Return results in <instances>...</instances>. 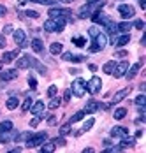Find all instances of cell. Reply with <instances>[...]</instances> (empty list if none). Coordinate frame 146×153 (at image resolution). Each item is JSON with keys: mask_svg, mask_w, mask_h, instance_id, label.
I'll use <instances>...</instances> for the list:
<instances>
[{"mask_svg": "<svg viewBox=\"0 0 146 153\" xmlns=\"http://www.w3.org/2000/svg\"><path fill=\"white\" fill-rule=\"evenodd\" d=\"M65 27V18H49L44 23V30L46 32H62Z\"/></svg>", "mask_w": 146, "mask_h": 153, "instance_id": "obj_1", "label": "cell"}, {"mask_svg": "<svg viewBox=\"0 0 146 153\" xmlns=\"http://www.w3.org/2000/svg\"><path fill=\"white\" fill-rule=\"evenodd\" d=\"M46 139H48V134H46V132L32 134V136L27 139V148H37V146H41L42 143H46Z\"/></svg>", "mask_w": 146, "mask_h": 153, "instance_id": "obj_2", "label": "cell"}, {"mask_svg": "<svg viewBox=\"0 0 146 153\" xmlns=\"http://www.w3.org/2000/svg\"><path fill=\"white\" fill-rule=\"evenodd\" d=\"M71 92H72L76 97H83V95H85V92H86V83H85L83 79H76V81L72 83Z\"/></svg>", "mask_w": 146, "mask_h": 153, "instance_id": "obj_3", "label": "cell"}, {"mask_svg": "<svg viewBox=\"0 0 146 153\" xmlns=\"http://www.w3.org/2000/svg\"><path fill=\"white\" fill-rule=\"evenodd\" d=\"M101 86H102V81H101V77H97V76H93L90 81L86 83V90L90 93H99L101 92Z\"/></svg>", "mask_w": 146, "mask_h": 153, "instance_id": "obj_4", "label": "cell"}, {"mask_svg": "<svg viewBox=\"0 0 146 153\" xmlns=\"http://www.w3.org/2000/svg\"><path fill=\"white\" fill-rule=\"evenodd\" d=\"M143 63H145V58H141L137 63H134L130 69H127V72H125V76H123V77H127L129 81H132L134 77L139 74V69H141V65H143Z\"/></svg>", "mask_w": 146, "mask_h": 153, "instance_id": "obj_5", "label": "cell"}, {"mask_svg": "<svg viewBox=\"0 0 146 153\" xmlns=\"http://www.w3.org/2000/svg\"><path fill=\"white\" fill-rule=\"evenodd\" d=\"M109 104H101V102H97V100H90L86 102V106H85V113H95V111H99V109H107Z\"/></svg>", "mask_w": 146, "mask_h": 153, "instance_id": "obj_6", "label": "cell"}, {"mask_svg": "<svg viewBox=\"0 0 146 153\" xmlns=\"http://www.w3.org/2000/svg\"><path fill=\"white\" fill-rule=\"evenodd\" d=\"M118 13L123 16L125 19H129V18H132V16L136 14V9L132 5H129V4H120L118 5Z\"/></svg>", "mask_w": 146, "mask_h": 153, "instance_id": "obj_7", "label": "cell"}, {"mask_svg": "<svg viewBox=\"0 0 146 153\" xmlns=\"http://www.w3.org/2000/svg\"><path fill=\"white\" fill-rule=\"evenodd\" d=\"M90 18L93 19V23H99V25H104V27H106V25L111 21V18H109L107 14H104V13H101V11L93 13V14L90 16Z\"/></svg>", "mask_w": 146, "mask_h": 153, "instance_id": "obj_8", "label": "cell"}, {"mask_svg": "<svg viewBox=\"0 0 146 153\" xmlns=\"http://www.w3.org/2000/svg\"><path fill=\"white\" fill-rule=\"evenodd\" d=\"M127 69H129V63L127 62H120L118 65H115V69H113V76L120 79V77L125 76V72H127Z\"/></svg>", "mask_w": 146, "mask_h": 153, "instance_id": "obj_9", "label": "cell"}, {"mask_svg": "<svg viewBox=\"0 0 146 153\" xmlns=\"http://www.w3.org/2000/svg\"><path fill=\"white\" fill-rule=\"evenodd\" d=\"M48 16H51V18H69V16H72V11L71 9H49V13Z\"/></svg>", "mask_w": 146, "mask_h": 153, "instance_id": "obj_10", "label": "cell"}, {"mask_svg": "<svg viewBox=\"0 0 146 153\" xmlns=\"http://www.w3.org/2000/svg\"><path fill=\"white\" fill-rule=\"evenodd\" d=\"M106 44H107V37L104 35L102 32H101V33H99L97 37H93V46L97 48L99 51H102L104 48H106Z\"/></svg>", "mask_w": 146, "mask_h": 153, "instance_id": "obj_11", "label": "cell"}, {"mask_svg": "<svg viewBox=\"0 0 146 153\" xmlns=\"http://www.w3.org/2000/svg\"><path fill=\"white\" fill-rule=\"evenodd\" d=\"M18 77V71L16 69H9V71H0V79L2 81H11Z\"/></svg>", "mask_w": 146, "mask_h": 153, "instance_id": "obj_12", "label": "cell"}, {"mask_svg": "<svg viewBox=\"0 0 146 153\" xmlns=\"http://www.w3.org/2000/svg\"><path fill=\"white\" fill-rule=\"evenodd\" d=\"M30 60H32L30 55H23L21 58H18V62H16V69H28L30 67Z\"/></svg>", "mask_w": 146, "mask_h": 153, "instance_id": "obj_13", "label": "cell"}, {"mask_svg": "<svg viewBox=\"0 0 146 153\" xmlns=\"http://www.w3.org/2000/svg\"><path fill=\"white\" fill-rule=\"evenodd\" d=\"M109 134H111L113 137H125V136H127V128H125V127H113Z\"/></svg>", "mask_w": 146, "mask_h": 153, "instance_id": "obj_14", "label": "cell"}, {"mask_svg": "<svg viewBox=\"0 0 146 153\" xmlns=\"http://www.w3.org/2000/svg\"><path fill=\"white\" fill-rule=\"evenodd\" d=\"M16 56H18V49L16 51H7V53L2 55V63H11Z\"/></svg>", "mask_w": 146, "mask_h": 153, "instance_id": "obj_15", "label": "cell"}, {"mask_svg": "<svg viewBox=\"0 0 146 153\" xmlns=\"http://www.w3.org/2000/svg\"><path fill=\"white\" fill-rule=\"evenodd\" d=\"M30 111H32V114H41V113H44V102L42 100H37L35 104H32Z\"/></svg>", "mask_w": 146, "mask_h": 153, "instance_id": "obj_16", "label": "cell"}, {"mask_svg": "<svg viewBox=\"0 0 146 153\" xmlns=\"http://www.w3.org/2000/svg\"><path fill=\"white\" fill-rule=\"evenodd\" d=\"M130 90L132 88H123V90H120V92L115 95V99H113V104H116V102H120V100H123V99L130 93Z\"/></svg>", "mask_w": 146, "mask_h": 153, "instance_id": "obj_17", "label": "cell"}, {"mask_svg": "<svg viewBox=\"0 0 146 153\" xmlns=\"http://www.w3.org/2000/svg\"><path fill=\"white\" fill-rule=\"evenodd\" d=\"M13 35H14V42L18 44V46H21L23 42H25V32L23 30H16V32H13Z\"/></svg>", "mask_w": 146, "mask_h": 153, "instance_id": "obj_18", "label": "cell"}, {"mask_svg": "<svg viewBox=\"0 0 146 153\" xmlns=\"http://www.w3.org/2000/svg\"><path fill=\"white\" fill-rule=\"evenodd\" d=\"M30 46H32V49L35 51V53H42L44 51V44L41 39H34L32 42H30Z\"/></svg>", "mask_w": 146, "mask_h": 153, "instance_id": "obj_19", "label": "cell"}, {"mask_svg": "<svg viewBox=\"0 0 146 153\" xmlns=\"http://www.w3.org/2000/svg\"><path fill=\"white\" fill-rule=\"evenodd\" d=\"M30 65H34V67H35V69H37V71L42 74V76H46V72H48V71H46V67H44L42 63L37 60V58H34V56H32V60H30Z\"/></svg>", "mask_w": 146, "mask_h": 153, "instance_id": "obj_20", "label": "cell"}, {"mask_svg": "<svg viewBox=\"0 0 146 153\" xmlns=\"http://www.w3.org/2000/svg\"><path fill=\"white\" fill-rule=\"evenodd\" d=\"M129 41H130V35L129 33H123V35H120L116 41H115V44L116 46H125V44H129Z\"/></svg>", "mask_w": 146, "mask_h": 153, "instance_id": "obj_21", "label": "cell"}, {"mask_svg": "<svg viewBox=\"0 0 146 153\" xmlns=\"http://www.w3.org/2000/svg\"><path fill=\"white\" fill-rule=\"evenodd\" d=\"M11 130H13V122L5 120V122L0 123V134H4V132H11Z\"/></svg>", "mask_w": 146, "mask_h": 153, "instance_id": "obj_22", "label": "cell"}, {"mask_svg": "<svg viewBox=\"0 0 146 153\" xmlns=\"http://www.w3.org/2000/svg\"><path fill=\"white\" fill-rule=\"evenodd\" d=\"M134 144H136V137H127L125 136V137H121V144L120 146L121 148H129V146H134Z\"/></svg>", "mask_w": 146, "mask_h": 153, "instance_id": "obj_23", "label": "cell"}, {"mask_svg": "<svg viewBox=\"0 0 146 153\" xmlns=\"http://www.w3.org/2000/svg\"><path fill=\"white\" fill-rule=\"evenodd\" d=\"M113 116H115V120H123V118L127 116V109H125V107H118Z\"/></svg>", "mask_w": 146, "mask_h": 153, "instance_id": "obj_24", "label": "cell"}, {"mask_svg": "<svg viewBox=\"0 0 146 153\" xmlns=\"http://www.w3.org/2000/svg\"><path fill=\"white\" fill-rule=\"evenodd\" d=\"M55 148H57V146H55V144H53V143H46V144H41V152L42 153H51V152H55Z\"/></svg>", "mask_w": 146, "mask_h": 153, "instance_id": "obj_25", "label": "cell"}, {"mask_svg": "<svg viewBox=\"0 0 146 153\" xmlns=\"http://www.w3.org/2000/svg\"><path fill=\"white\" fill-rule=\"evenodd\" d=\"M116 27H118V30L120 32H127L132 30V23H129V21H123V23H116Z\"/></svg>", "mask_w": 146, "mask_h": 153, "instance_id": "obj_26", "label": "cell"}, {"mask_svg": "<svg viewBox=\"0 0 146 153\" xmlns=\"http://www.w3.org/2000/svg\"><path fill=\"white\" fill-rule=\"evenodd\" d=\"M18 104H19V100H18L16 97H9V99H7V102H5L7 109H16V107H18Z\"/></svg>", "mask_w": 146, "mask_h": 153, "instance_id": "obj_27", "label": "cell"}, {"mask_svg": "<svg viewBox=\"0 0 146 153\" xmlns=\"http://www.w3.org/2000/svg\"><path fill=\"white\" fill-rule=\"evenodd\" d=\"M49 53H51V55H58V53H62V44H60V42H53V44L49 46Z\"/></svg>", "mask_w": 146, "mask_h": 153, "instance_id": "obj_28", "label": "cell"}, {"mask_svg": "<svg viewBox=\"0 0 146 153\" xmlns=\"http://www.w3.org/2000/svg\"><path fill=\"white\" fill-rule=\"evenodd\" d=\"M93 123H95V120H93V118H90V120H86V122H85V125H83V128H81V130L77 132V136H79L81 132H88V130H90V128L93 127Z\"/></svg>", "mask_w": 146, "mask_h": 153, "instance_id": "obj_29", "label": "cell"}, {"mask_svg": "<svg viewBox=\"0 0 146 153\" xmlns=\"http://www.w3.org/2000/svg\"><path fill=\"white\" fill-rule=\"evenodd\" d=\"M25 2H34V4H41V5H55L57 0H25Z\"/></svg>", "mask_w": 146, "mask_h": 153, "instance_id": "obj_30", "label": "cell"}, {"mask_svg": "<svg viewBox=\"0 0 146 153\" xmlns=\"http://www.w3.org/2000/svg\"><path fill=\"white\" fill-rule=\"evenodd\" d=\"M115 65H116V63H115L113 60L107 62V63H104V72H106V74H113V69H115Z\"/></svg>", "mask_w": 146, "mask_h": 153, "instance_id": "obj_31", "label": "cell"}, {"mask_svg": "<svg viewBox=\"0 0 146 153\" xmlns=\"http://www.w3.org/2000/svg\"><path fill=\"white\" fill-rule=\"evenodd\" d=\"M85 114H86L85 111H77V113L74 114L72 118L69 120V123H76V122H79V120H83V116H85Z\"/></svg>", "mask_w": 146, "mask_h": 153, "instance_id": "obj_32", "label": "cell"}, {"mask_svg": "<svg viewBox=\"0 0 146 153\" xmlns=\"http://www.w3.org/2000/svg\"><path fill=\"white\" fill-rule=\"evenodd\" d=\"M32 104H34L32 97H27V99H25V102H23V106H21V111H25V113H27L30 107H32Z\"/></svg>", "mask_w": 146, "mask_h": 153, "instance_id": "obj_33", "label": "cell"}, {"mask_svg": "<svg viewBox=\"0 0 146 153\" xmlns=\"http://www.w3.org/2000/svg\"><path fill=\"white\" fill-rule=\"evenodd\" d=\"M51 143H53L55 146H65V144H67V141H65V137H63V136H60V137H55L53 141H51Z\"/></svg>", "mask_w": 146, "mask_h": 153, "instance_id": "obj_34", "label": "cell"}, {"mask_svg": "<svg viewBox=\"0 0 146 153\" xmlns=\"http://www.w3.org/2000/svg\"><path fill=\"white\" fill-rule=\"evenodd\" d=\"M60 104H62V100L57 99V97H53V99H51V102L48 104V107H49V109H57V107H60Z\"/></svg>", "mask_w": 146, "mask_h": 153, "instance_id": "obj_35", "label": "cell"}, {"mask_svg": "<svg viewBox=\"0 0 146 153\" xmlns=\"http://www.w3.org/2000/svg\"><path fill=\"white\" fill-rule=\"evenodd\" d=\"M72 42H74L77 48H83L85 44H86V41H85L83 37H72Z\"/></svg>", "mask_w": 146, "mask_h": 153, "instance_id": "obj_36", "label": "cell"}, {"mask_svg": "<svg viewBox=\"0 0 146 153\" xmlns=\"http://www.w3.org/2000/svg\"><path fill=\"white\" fill-rule=\"evenodd\" d=\"M134 102H136L137 106H145V104H146V97L141 93V95H137V97H136V100H134Z\"/></svg>", "mask_w": 146, "mask_h": 153, "instance_id": "obj_37", "label": "cell"}, {"mask_svg": "<svg viewBox=\"0 0 146 153\" xmlns=\"http://www.w3.org/2000/svg\"><path fill=\"white\" fill-rule=\"evenodd\" d=\"M88 33H90V37L93 39V37H97V35L101 33V30H99L97 27H90V28H88Z\"/></svg>", "mask_w": 146, "mask_h": 153, "instance_id": "obj_38", "label": "cell"}, {"mask_svg": "<svg viewBox=\"0 0 146 153\" xmlns=\"http://www.w3.org/2000/svg\"><path fill=\"white\" fill-rule=\"evenodd\" d=\"M57 92H58V88H57L55 85H51V86L48 88V97H55V95H57Z\"/></svg>", "mask_w": 146, "mask_h": 153, "instance_id": "obj_39", "label": "cell"}, {"mask_svg": "<svg viewBox=\"0 0 146 153\" xmlns=\"http://www.w3.org/2000/svg\"><path fill=\"white\" fill-rule=\"evenodd\" d=\"M71 132V123H67V125H63L62 128H60V136H65V134H69Z\"/></svg>", "mask_w": 146, "mask_h": 153, "instance_id": "obj_40", "label": "cell"}, {"mask_svg": "<svg viewBox=\"0 0 146 153\" xmlns=\"http://www.w3.org/2000/svg\"><path fill=\"white\" fill-rule=\"evenodd\" d=\"M28 85H30L32 90H35V88H37V79H35L34 76H28Z\"/></svg>", "mask_w": 146, "mask_h": 153, "instance_id": "obj_41", "label": "cell"}, {"mask_svg": "<svg viewBox=\"0 0 146 153\" xmlns=\"http://www.w3.org/2000/svg\"><path fill=\"white\" fill-rule=\"evenodd\" d=\"M23 16H28V18H32V19H37V18H39V13H37V11H27V13H25V14Z\"/></svg>", "mask_w": 146, "mask_h": 153, "instance_id": "obj_42", "label": "cell"}, {"mask_svg": "<svg viewBox=\"0 0 146 153\" xmlns=\"http://www.w3.org/2000/svg\"><path fill=\"white\" fill-rule=\"evenodd\" d=\"M30 136H32L30 132H25V134H19V136L16 137V143H19V141H27V139H28Z\"/></svg>", "mask_w": 146, "mask_h": 153, "instance_id": "obj_43", "label": "cell"}, {"mask_svg": "<svg viewBox=\"0 0 146 153\" xmlns=\"http://www.w3.org/2000/svg\"><path fill=\"white\" fill-rule=\"evenodd\" d=\"M132 27H136L137 30H143V28H145V23H143V19H136Z\"/></svg>", "mask_w": 146, "mask_h": 153, "instance_id": "obj_44", "label": "cell"}, {"mask_svg": "<svg viewBox=\"0 0 146 153\" xmlns=\"http://www.w3.org/2000/svg\"><path fill=\"white\" fill-rule=\"evenodd\" d=\"M14 28H13V25H5L4 27V35H9V33H13Z\"/></svg>", "mask_w": 146, "mask_h": 153, "instance_id": "obj_45", "label": "cell"}, {"mask_svg": "<svg viewBox=\"0 0 146 153\" xmlns=\"http://www.w3.org/2000/svg\"><path fill=\"white\" fill-rule=\"evenodd\" d=\"M39 122H41V118H39V116H37V118H32V120H30V127H32V128H34V127H37Z\"/></svg>", "mask_w": 146, "mask_h": 153, "instance_id": "obj_46", "label": "cell"}, {"mask_svg": "<svg viewBox=\"0 0 146 153\" xmlns=\"http://www.w3.org/2000/svg\"><path fill=\"white\" fill-rule=\"evenodd\" d=\"M71 95H72L71 90H65V93H63V100H65V102H69V100H71Z\"/></svg>", "mask_w": 146, "mask_h": 153, "instance_id": "obj_47", "label": "cell"}, {"mask_svg": "<svg viewBox=\"0 0 146 153\" xmlns=\"http://www.w3.org/2000/svg\"><path fill=\"white\" fill-rule=\"evenodd\" d=\"M127 55H129V53H127V51H116V55H115V56H121V58H123V56H127Z\"/></svg>", "mask_w": 146, "mask_h": 153, "instance_id": "obj_48", "label": "cell"}, {"mask_svg": "<svg viewBox=\"0 0 146 153\" xmlns=\"http://www.w3.org/2000/svg\"><path fill=\"white\" fill-rule=\"evenodd\" d=\"M55 123H57V118L55 116H49L48 118V125H55Z\"/></svg>", "mask_w": 146, "mask_h": 153, "instance_id": "obj_49", "label": "cell"}, {"mask_svg": "<svg viewBox=\"0 0 146 153\" xmlns=\"http://www.w3.org/2000/svg\"><path fill=\"white\" fill-rule=\"evenodd\" d=\"M5 44H7V42H5V37L0 35V48H5Z\"/></svg>", "mask_w": 146, "mask_h": 153, "instance_id": "obj_50", "label": "cell"}, {"mask_svg": "<svg viewBox=\"0 0 146 153\" xmlns=\"http://www.w3.org/2000/svg\"><path fill=\"white\" fill-rule=\"evenodd\" d=\"M69 72H71V74H74V76H76V74H79L81 71H79V69H72V67H71V69H69Z\"/></svg>", "mask_w": 146, "mask_h": 153, "instance_id": "obj_51", "label": "cell"}, {"mask_svg": "<svg viewBox=\"0 0 146 153\" xmlns=\"http://www.w3.org/2000/svg\"><path fill=\"white\" fill-rule=\"evenodd\" d=\"M5 13H7V9H5L4 5H0V18H2V16H5Z\"/></svg>", "mask_w": 146, "mask_h": 153, "instance_id": "obj_52", "label": "cell"}, {"mask_svg": "<svg viewBox=\"0 0 146 153\" xmlns=\"http://www.w3.org/2000/svg\"><path fill=\"white\" fill-rule=\"evenodd\" d=\"M104 148H107V146H111V141H109V139H104Z\"/></svg>", "mask_w": 146, "mask_h": 153, "instance_id": "obj_53", "label": "cell"}, {"mask_svg": "<svg viewBox=\"0 0 146 153\" xmlns=\"http://www.w3.org/2000/svg\"><path fill=\"white\" fill-rule=\"evenodd\" d=\"M139 5H141V9H146V0H139Z\"/></svg>", "mask_w": 146, "mask_h": 153, "instance_id": "obj_54", "label": "cell"}, {"mask_svg": "<svg viewBox=\"0 0 146 153\" xmlns=\"http://www.w3.org/2000/svg\"><path fill=\"white\" fill-rule=\"evenodd\" d=\"M139 90H141V92H145V90H146V83H141V85H139Z\"/></svg>", "mask_w": 146, "mask_h": 153, "instance_id": "obj_55", "label": "cell"}, {"mask_svg": "<svg viewBox=\"0 0 146 153\" xmlns=\"http://www.w3.org/2000/svg\"><path fill=\"white\" fill-rule=\"evenodd\" d=\"M88 69H90V71H97V65H93V63H90V65H88Z\"/></svg>", "mask_w": 146, "mask_h": 153, "instance_id": "obj_56", "label": "cell"}, {"mask_svg": "<svg viewBox=\"0 0 146 153\" xmlns=\"http://www.w3.org/2000/svg\"><path fill=\"white\" fill-rule=\"evenodd\" d=\"M11 152H13V153H19V152H21V148H19V146H16V148H13Z\"/></svg>", "mask_w": 146, "mask_h": 153, "instance_id": "obj_57", "label": "cell"}, {"mask_svg": "<svg viewBox=\"0 0 146 153\" xmlns=\"http://www.w3.org/2000/svg\"><path fill=\"white\" fill-rule=\"evenodd\" d=\"M83 153H93V148H85V150H83Z\"/></svg>", "mask_w": 146, "mask_h": 153, "instance_id": "obj_58", "label": "cell"}, {"mask_svg": "<svg viewBox=\"0 0 146 153\" xmlns=\"http://www.w3.org/2000/svg\"><path fill=\"white\" fill-rule=\"evenodd\" d=\"M141 44H143V46H146V35H143V37H141Z\"/></svg>", "mask_w": 146, "mask_h": 153, "instance_id": "obj_59", "label": "cell"}, {"mask_svg": "<svg viewBox=\"0 0 146 153\" xmlns=\"http://www.w3.org/2000/svg\"><path fill=\"white\" fill-rule=\"evenodd\" d=\"M57 2H65V4H69V2H74V0H57Z\"/></svg>", "mask_w": 146, "mask_h": 153, "instance_id": "obj_60", "label": "cell"}, {"mask_svg": "<svg viewBox=\"0 0 146 153\" xmlns=\"http://www.w3.org/2000/svg\"><path fill=\"white\" fill-rule=\"evenodd\" d=\"M92 2H101V0H86V4H92Z\"/></svg>", "mask_w": 146, "mask_h": 153, "instance_id": "obj_61", "label": "cell"}, {"mask_svg": "<svg viewBox=\"0 0 146 153\" xmlns=\"http://www.w3.org/2000/svg\"><path fill=\"white\" fill-rule=\"evenodd\" d=\"M0 71H2V60H0Z\"/></svg>", "mask_w": 146, "mask_h": 153, "instance_id": "obj_62", "label": "cell"}]
</instances>
